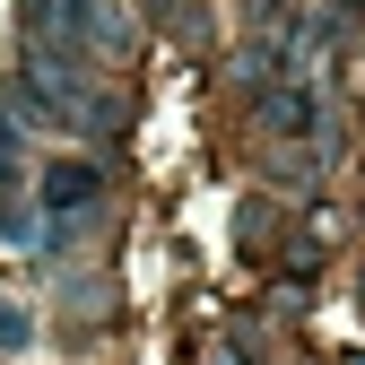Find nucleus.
<instances>
[{
	"instance_id": "f257e3e1",
	"label": "nucleus",
	"mask_w": 365,
	"mask_h": 365,
	"mask_svg": "<svg viewBox=\"0 0 365 365\" xmlns=\"http://www.w3.org/2000/svg\"><path fill=\"white\" fill-rule=\"evenodd\" d=\"M96 192H105L96 157H43V165H35V209H43V217H78V209H96Z\"/></svg>"
},
{
	"instance_id": "f03ea898",
	"label": "nucleus",
	"mask_w": 365,
	"mask_h": 365,
	"mask_svg": "<svg viewBox=\"0 0 365 365\" xmlns=\"http://www.w3.org/2000/svg\"><path fill=\"white\" fill-rule=\"evenodd\" d=\"M0 348H26V322H18L9 304H0Z\"/></svg>"
},
{
	"instance_id": "7ed1b4c3",
	"label": "nucleus",
	"mask_w": 365,
	"mask_h": 365,
	"mask_svg": "<svg viewBox=\"0 0 365 365\" xmlns=\"http://www.w3.org/2000/svg\"><path fill=\"white\" fill-rule=\"evenodd\" d=\"M339 9H356V0H339Z\"/></svg>"
}]
</instances>
